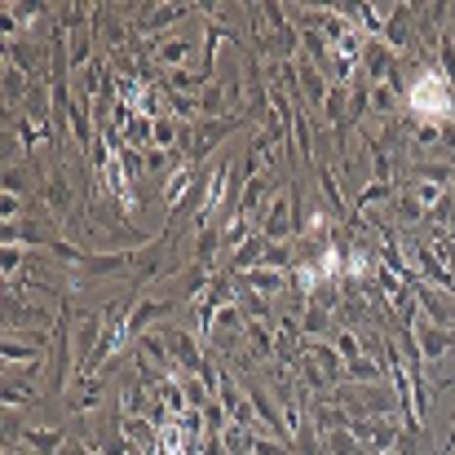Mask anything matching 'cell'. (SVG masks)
Returning <instances> with one entry per match:
<instances>
[{
  "label": "cell",
  "instance_id": "1",
  "mask_svg": "<svg viewBox=\"0 0 455 455\" xmlns=\"http://www.w3.org/2000/svg\"><path fill=\"white\" fill-rule=\"evenodd\" d=\"M336 398L354 420H398V394L385 385H340Z\"/></svg>",
  "mask_w": 455,
  "mask_h": 455
},
{
  "label": "cell",
  "instance_id": "2",
  "mask_svg": "<svg viewBox=\"0 0 455 455\" xmlns=\"http://www.w3.org/2000/svg\"><path fill=\"white\" fill-rule=\"evenodd\" d=\"M138 266V252H89L84 266L71 275V288L80 283H98V279H111V275H124Z\"/></svg>",
  "mask_w": 455,
  "mask_h": 455
},
{
  "label": "cell",
  "instance_id": "3",
  "mask_svg": "<svg viewBox=\"0 0 455 455\" xmlns=\"http://www.w3.org/2000/svg\"><path fill=\"white\" fill-rule=\"evenodd\" d=\"M40 195H44V204H49V217L58 221V226H67L71 221V177H67V168L62 164H53L49 172H44V186H40Z\"/></svg>",
  "mask_w": 455,
  "mask_h": 455
},
{
  "label": "cell",
  "instance_id": "4",
  "mask_svg": "<svg viewBox=\"0 0 455 455\" xmlns=\"http://www.w3.org/2000/svg\"><path fill=\"white\" fill-rule=\"evenodd\" d=\"M261 235H266V243H292L297 239V212H292V190H283L275 204H270V212L261 217Z\"/></svg>",
  "mask_w": 455,
  "mask_h": 455
},
{
  "label": "cell",
  "instance_id": "5",
  "mask_svg": "<svg viewBox=\"0 0 455 455\" xmlns=\"http://www.w3.org/2000/svg\"><path fill=\"white\" fill-rule=\"evenodd\" d=\"M411 327H416V340H420L425 363H438V358L455 354V327H438V323H429V318H416Z\"/></svg>",
  "mask_w": 455,
  "mask_h": 455
},
{
  "label": "cell",
  "instance_id": "6",
  "mask_svg": "<svg viewBox=\"0 0 455 455\" xmlns=\"http://www.w3.org/2000/svg\"><path fill=\"white\" fill-rule=\"evenodd\" d=\"M172 314H177V301H168V297H138L133 314H129V336H133V340L147 336V327L172 318Z\"/></svg>",
  "mask_w": 455,
  "mask_h": 455
},
{
  "label": "cell",
  "instance_id": "7",
  "mask_svg": "<svg viewBox=\"0 0 455 455\" xmlns=\"http://www.w3.org/2000/svg\"><path fill=\"white\" fill-rule=\"evenodd\" d=\"M248 292H257V297H288L292 292V275H283V270H270V266H257V270H248V275H235Z\"/></svg>",
  "mask_w": 455,
  "mask_h": 455
},
{
  "label": "cell",
  "instance_id": "8",
  "mask_svg": "<svg viewBox=\"0 0 455 455\" xmlns=\"http://www.w3.org/2000/svg\"><path fill=\"white\" fill-rule=\"evenodd\" d=\"M398 67V53L385 44V40H367V49H363V76H367V84H385L389 80V71Z\"/></svg>",
  "mask_w": 455,
  "mask_h": 455
},
{
  "label": "cell",
  "instance_id": "9",
  "mask_svg": "<svg viewBox=\"0 0 455 455\" xmlns=\"http://www.w3.org/2000/svg\"><path fill=\"white\" fill-rule=\"evenodd\" d=\"M195 13V4H151L138 22H133V31H142V36H159L164 27H172V22H186Z\"/></svg>",
  "mask_w": 455,
  "mask_h": 455
},
{
  "label": "cell",
  "instance_id": "10",
  "mask_svg": "<svg viewBox=\"0 0 455 455\" xmlns=\"http://www.w3.org/2000/svg\"><path fill=\"white\" fill-rule=\"evenodd\" d=\"M102 389H107V376H80L76 389L67 394V411H98L102 407Z\"/></svg>",
  "mask_w": 455,
  "mask_h": 455
},
{
  "label": "cell",
  "instance_id": "11",
  "mask_svg": "<svg viewBox=\"0 0 455 455\" xmlns=\"http://www.w3.org/2000/svg\"><path fill=\"white\" fill-rule=\"evenodd\" d=\"M297 76H301V102H309V107H327V84H331V80H327L305 53L297 58Z\"/></svg>",
  "mask_w": 455,
  "mask_h": 455
},
{
  "label": "cell",
  "instance_id": "12",
  "mask_svg": "<svg viewBox=\"0 0 455 455\" xmlns=\"http://www.w3.org/2000/svg\"><path fill=\"white\" fill-rule=\"evenodd\" d=\"M266 248H270V243H266V235L257 230V235H252V239H248L239 252H230V261H226V275H248V270H257V266L266 261Z\"/></svg>",
  "mask_w": 455,
  "mask_h": 455
},
{
  "label": "cell",
  "instance_id": "13",
  "mask_svg": "<svg viewBox=\"0 0 455 455\" xmlns=\"http://www.w3.org/2000/svg\"><path fill=\"white\" fill-rule=\"evenodd\" d=\"M22 447L36 451V455H62V447H67V429H62V425H53V429L36 425V429L22 434Z\"/></svg>",
  "mask_w": 455,
  "mask_h": 455
},
{
  "label": "cell",
  "instance_id": "14",
  "mask_svg": "<svg viewBox=\"0 0 455 455\" xmlns=\"http://www.w3.org/2000/svg\"><path fill=\"white\" fill-rule=\"evenodd\" d=\"M195 172H199V168H190V164H177V168L168 172V181H164V190H159V199L168 204V212H172V208H177V204L186 199V190H190Z\"/></svg>",
  "mask_w": 455,
  "mask_h": 455
},
{
  "label": "cell",
  "instance_id": "15",
  "mask_svg": "<svg viewBox=\"0 0 455 455\" xmlns=\"http://www.w3.org/2000/svg\"><path fill=\"white\" fill-rule=\"evenodd\" d=\"M155 58H159L164 71H186L190 58H195V44H190V40H164V44L155 49Z\"/></svg>",
  "mask_w": 455,
  "mask_h": 455
},
{
  "label": "cell",
  "instance_id": "16",
  "mask_svg": "<svg viewBox=\"0 0 455 455\" xmlns=\"http://www.w3.org/2000/svg\"><path fill=\"white\" fill-rule=\"evenodd\" d=\"M385 380V363H376V358H354V363H345V385H380Z\"/></svg>",
  "mask_w": 455,
  "mask_h": 455
},
{
  "label": "cell",
  "instance_id": "17",
  "mask_svg": "<svg viewBox=\"0 0 455 455\" xmlns=\"http://www.w3.org/2000/svg\"><path fill=\"white\" fill-rule=\"evenodd\" d=\"M394 199H398V181H367V186H358L354 212H367L371 204H394Z\"/></svg>",
  "mask_w": 455,
  "mask_h": 455
},
{
  "label": "cell",
  "instance_id": "18",
  "mask_svg": "<svg viewBox=\"0 0 455 455\" xmlns=\"http://www.w3.org/2000/svg\"><path fill=\"white\" fill-rule=\"evenodd\" d=\"M327 336H331V309L309 305L301 314V340H327Z\"/></svg>",
  "mask_w": 455,
  "mask_h": 455
},
{
  "label": "cell",
  "instance_id": "19",
  "mask_svg": "<svg viewBox=\"0 0 455 455\" xmlns=\"http://www.w3.org/2000/svg\"><path fill=\"white\" fill-rule=\"evenodd\" d=\"M0 358H4L9 367H27V363H44V349H36V345H22V340H9V336H4Z\"/></svg>",
  "mask_w": 455,
  "mask_h": 455
},
{
  "label": "cell",
  "instance_id": "20",
  "mask_svg": "<svg viewBox=\"0 0 455 455\" xmlns=\"http://www.w3.org/2000/svg\"><path fill=\"white\" fill-rule=\"evenodd\" d=\"M331 345H336V354H340L345 363H354V358H363V336H358L354 327H340Z\"/></svg>",
  "mask_w": 455,
  "mask_h": 455
},
{
  "label": "cell",
  "instance_id": "21",
  "mask_svg": "<svg viewBox=\"0 0 455 455\" xmlns=\"http://www.w3.org/2000/svg\"><path fill=\"white\" fill-rule=\"evenodd\" d=\"M292 142L301 147L305 164H314V133H309V116L305 111H297V120H292Z\"/></svg>",
  "mask_w": 455,
  "mask_h": 455
},
{
  "label": "cell",
  "instance_id": "22",
  "mask_svg": "<svg viewBox=\"0 0 455 455\" xmlns=\"http://www.w3.org/2000/svg\"><path fill=\"white\" fill-rule=\"evenodd\" d=\"M438 67H443V76L451 80V89H455V36L451 31L438 36Z\"/></svg>",
  "mask_w": 455,
  "mask_h": 455
},
{
  "label": "cell",
  "instance_id": "23",
  "mask_svg": "<svg viewBox=\"0 0 455 455\" xmlns=\"http://www.w3.org/2000/svg\"><path fill=\"white\" fill-rule=\"evenodd\" d=\"M0 212H4V221H13V217L22 212V199H18V195H4V204H0Z\"/></svg>",
  "mask_w": 455,
  "mask_h": 455
},
{
  "label": "cell",
  "instance_id": "24",
  "mask_svg": "<svg viewBox=\"0 0 455 455\" xmlns=\"http://www.w3.org/2000/svg\"><path fill=\"white\" fill-rule=\"evenodd\" d=\"M62 455H93V447H89L84 438H67V447H62Z\"/></svg>",
  "mask_w": 455,
  "mask_h": 455
}]
</instances>
